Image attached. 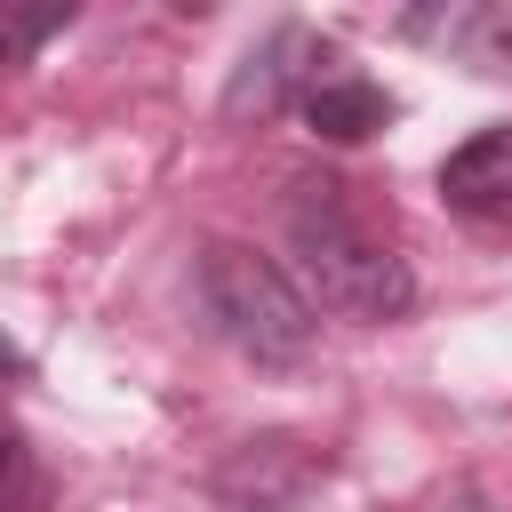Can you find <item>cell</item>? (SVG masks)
Instances as JSON below:
<instances>
[{"instance_id":"277c9868","label":"cell","mask_w":512,"mask_h":512,"mask_svg":"<svg viewBox=\"0 0 512 512\" xmlns=\"http://www.w3.org/2000/svg\"><path fill=\"white\" fill-rule=\"evenodd\" d=\"M328 56H336V48H328L320 32H304V24H280V32H272V40L248 56V72L232 80V96H224V104H232V112H248V104H256V112H272V104H288V96L304 104V96L328 80V72H320Z\"/></svg>"},{"instance_id":"7a4b0ae2","label":"cell","mask_w":512,"mask_h":512,"mask_svg":"<svg viewBox=\"0 0 512 512\" xmlns=\"http://www.w3.org/2000/svg\"><path fill=\"white\" fill-rule=\"evenodd\" d=\"M192 296H200V320L256 368H296L312 360V296L288 280V264H272L264 248L248 240H200L192 256Z\"/></svg>"},{"instance_id":"3957f363","label":"cell","mask_w":512,"mask_h":512,"mask_svg":"<svg viewBox=\"0 0 512 512\" xmlns=\"http://www.w3.org/2000/svg\"><path fill=\"white\" fill-rule=\"evenodd\" d=\"M440 200L464 224H512V128H480L440 160Z\"/></svg>"},{"instance_id":"ba28073f","label":"cell","mask_w":512,"mask_h":512,"mask_svg":"<svg viewBox=\"0 0 512 512\" xmlns=\"http://www.w3.org/2000/svg\"><path fill=\"white\" fill-rule=\"evenodd\" d=\"M64 24H72V8H0V72L24 64L40 40H56Z\"/></svg>"},{"instance_id":"9c48e42d","label":"cell","mask_w":512,"mask_h":512,"mask_svg":"<svg viewBox=\"0 0 512 512\" xmlns=\"http://www.w3.org/2000/svg\"><path fill=\"white\" fill-rule=\"evenodd\" d=\"M432 512H488V504H480V496H472V488H456V496H440V504H432Z\"/></svg>"},{"instance_id":"6da1fadb","label":"cell","mask_w":512,"mask_h":512,"mask_svg":"<svg viewBox=\"0 0 512 512\" xmlns=\"http://www.w3.org/2000/svg\"><path fill=\"white\" fill-rule=\"evenodd\" d=\"M288 248H296L312 296H320L328 312H344V320L384 328V320H400V312L416 304L408 256L368 224V208H360L352 184H336V176H304V184L288 192Z\"/></svg>"},{"instance_id":"5b68a950","label":"cell","mask_w":512,"mask_h":512,"mask_svg":"<svg viewBox=\"0 0 512 512\" xmlns=\"http://www.w3.org/2000/svg\"><path fill=\"white\" fill-rule=\"evenodd\" d=\"M296 112H304V128L328 136V144H368V136L392 120V96H384L376 80H360V72H328Z\"/></svg>"},{"instance_id":"52a82bcc","label":"cell","mask_w":512,"mask_h":512,"mask_svg":"<svg viewBox=\"0 0 512 512\" xmlns=\"http://www.w3.org/2000/svg\"><path fill=\"white\" fill-rule=\"evenodd\" d=\"M440 32H448L456 48H472L480 64H512V16H504V8H448Z\"/></svg>"},{"instance_id":"8992f818","label":"cell","mask_w":512,"mask_h":512,"mask_svg":"<svg viewBox=\"0 0 512 512\" xmlns=\"http://www.w3.org/2000/svg\"><path fill=\"white\" fill-rule=\"evenodd\" d=\"M0 512H48V464L24 432H0Z\"/></svg>"},{"instance_id":"30bf717a","label":"cell","mask_w":512,"mask_h":512,"mask_svg":"<svg viewBox=\"0 0 512 512\" xmlns=\"http://www.w3.org/2000/svg\"><path fill=\"white\" fill-rule=\"evenodd\" d=\"M0 376H24V352H16L8 336H0Z\"/></svg>"}]
</instances>
